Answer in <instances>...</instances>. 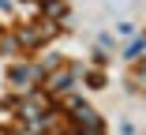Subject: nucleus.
Returning a JSON list of instances; mask_svg holds the SVG:
<instances>
[{"mask_svg": "<svg viewBox=\"0 0 146 135\" xmlns=\"http://www.w3.org/2000/svg\"><path fill=\"white\" fill-rule=\"evenodd\" d=\"M45 11H49V15H64V4H60V0H49Z\"/></svg>", "mask_w": 146, "mask_h": 135, "instance_id": "nucleus-1", "label": "nucleus"}]
</instances>
